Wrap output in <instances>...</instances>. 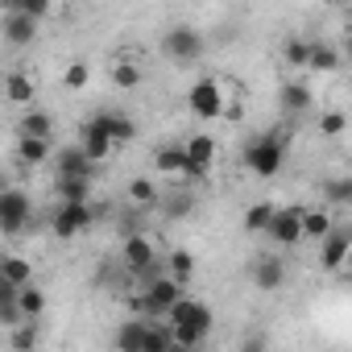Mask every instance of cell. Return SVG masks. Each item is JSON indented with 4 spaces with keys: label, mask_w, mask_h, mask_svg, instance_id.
<instances>
[{
    "label": "cell",
    "mask_w": 352,
    "mask_h": 352,
    "mask_svg": "<svg viewBox=\"0 0 352 352\" xmlns=\"http://www.w3.org/2000/svg\"><path fill=\"white\" fill-rule=\"evenodd\" d=\"M183 149V162H187V174L191 179H208V170H212V162H216V141L208 137V133H195V137H187V145H179Z\"/></svg>",
    "instance_id": "obj_9"
},
{
    "label": "cell",
    "mask_w": 352,
    "mask_h": 352,
    "mask_svg": "<svg viewBox=\"0 0 352 352\" xmlns=\"http://www.w3.org/2000/svg\"><path fill=\"white\" fill-rule=\"evenodd\" d=\"M282 54H286V67H307V54H311V42H307V38H286V46H282Z\"/></svg>",
    "instance_id": "obj_32"
},
{
    "label": "cell",
    "mask_w": 352,
    "mask_h": 352,
    "mask_svg": "<svg viewBox=\"0 0 352 352\" xmlns=\"http://www.w3.org/2000/svg\"><path fill=\"white\" fill-rule=\"evenodd\" d=\"M91 124L112 141V149H116V145H129V141L137 137V124H133V116H124V112H96Z\"/></svg>",
    "instance_id": "obj_12"
},
{
    "label": "cell",
    "mask_w": 352,
    "mask_h": 352,
    "mask_svg": "<svg viewBox=\"0 0 352 352\" xmlns=\"http://www.w3.org/2000/svg\"><path fill=\"white\" fill-rule=\"evenodd\" d=\"M42 311H46V290H42V286H34V282H30V286H21V290H17V315H21V323H25V319L34 323Z\"/></svg>",
    "instance_id": "obj_19"
},
{
    "label": "cell",
    "mask_w": 352,
    "mask_h": 352,
    "mask_svg": "<svg viewBox=\"0 0 352 352\" xmlns=\"http://www.w3.org/2000/svg\"><path fill=\"white\" fill-rule=\"evenodd\" d=\"M344 204H352V179H327L323 183V208L331 212V208H344Z\"/></svg>",
    "instance_id": "obj_27"
},
{
    "label": "cell",
    "mask_w": 352,
    "mask_h": 352,
    "mask_svg": "<svg viewBox=\"0 0 352 352\" xmlns=\"http://www.w3.org/2000/svg\"><path fill=\"white\" fill-rule=\"evenodd\" d=\"M183 294H187V290H183L179 282L162 274V278H153V282H149V286L141 290V298H133V302H137V307H141V311H145L149 319H162V315H166V311H170L174 302H179Z\"/></svg>",
    "instance_id": "obj_4"
},
{
    "label": "cell",
    "mask_w": 352,
    "mask_h": 352,
    "mask_svg": "<svg viewBox=\"0 0 352 352\" xmlns=\"http://www.w3.org/2000/svg\"><path fill=\"white\" fill-rule=\"evenodd\" d=\"M0 278L13 282V286L21 290V286L34 282V265H30L25 257H17V253H5V257H0Z\"/></svg>",
    "instance_id": "obj_20"
},
{
    "label": "cell",
    "mask_w": 352,
    "mask_h": 352,
    "mask_svg": "<svg viewBox=\"0 0 352 352\" xmlns=\"http://www.w3.org/2000/svg\"><path fill=\"white\" fill-rule=\"evenodd\" d=\"M34 96H38V87H34V79L30 75H21V71H13L9 79H5V100H13V104H34Z\"/></svg>",
    "instance_id": "obj_23"
},
{
    "label": "cell",
    "mask_w": 352,
    "mask_h": 352,
    "mask_svg": "<svg viewBox=\"0 0 352 352\" xmlns=\"http://www.w3.org/2000/svg\"><path fill=\"white\" fill-rule=\"evenodd\" d=\"M50 228H54L58 241H71V236L87 232V228H91V204H58Z\"/></svg>",
    "instance_id": "obj_8"
},
{
    "label": "cell",
    "mask_w": 352,
    "mask_h": 352,
    "mask_svg": "<svg viewBox=\"0 0 352 352\" xmlns=\"http://www.w3.org/2000/svg\"><path fill=\"white\" fill-rule=\"evenodd\" d=\"M141 336H145V319H129L116 331V352H141Z\"/></svg>",
    "instance_id": "obj_28"
},
{
    "label": "cell",
    "mask_w": 352,
    "mask_h": 352,
    "mask_svg": "<svg viewBox=\"0 0 352 352\" xmlns=\"http://www.w3.org/2000/svg\"><path fill=\"white\" fill-rule=\"evenodd\" d=\"M174 340H170V327L162 319H145V336H141V352H170Z\"/></svg>",
    "instance_id": "obj_22"
},
{
    "label": "cell",
    "mask_w": 352,
    "mask_h": 352,
    "mask_svg": "<svg viewBox=\"0 0 352 352\" xmlns=\"http://www.w3.org/2000/svg\"><path fill=\"white\" fill-rule=\"evenodd\" d=\"M87 79H91V67H87V63H71V67H67V75H63V83H67L71 91L87 87Z\"/></svg>",
    "instance_id": "obj_35"
},
{
    "label": "cell",
    "mask_w": 352,
    "mask_h": 352,
    "mask_svg": "<svg viewBox=\"0 0 352 352\" xmlns=\"http://www.w3.org/2000/svg\"><path fill=\"white\" fill-rule=\"evenodd\" d=\"M265 236H270L274 245H286V249H290V245H298V241H302V224H298V212H294V208H274Z\"/></svg>",
    "instance_id": "obj_11"
},
{
    "label": "cell",
    "mask_w": 352,
    "mask_h": 352,
    "mask_svg": "<svg viewBox=\"0 0 352 352\" xmlns=\"http://www.w3.org/2000/svg\"><path fill=\"white\" fill-rule=\"evenodd\" d=\"M311 100H315V96H311L307 83H282V104H286L290 112H307Z\"/></svg>",
    "instance_id": "obj_30"
},
{
    "label": "cell",
    "mask_w": 352,
    "mask_h": 352,
    "mask_svg": "<svg viewBox=\"0 0 352 352\" xmlns=\"http://www.w3.org/2000/svg\"><path fill=\"white\" fill-rule=\"evenodd\" d=\"M187 108H191L199 120H216V116L224 112V83H220V79H199V83H191Z\"/></svg>",
    "instance_id": "obj_6"
},
{
    "label": "cell",
    "mask_w": 352,
    "mask_h": 352,
    "mask_svg": "<svg viewBox=\"0 0 352 352\" xmlns=\"http://www.w3.org/2000/svg\"><path fill=\"white\" fill-rule=\"evenodd\" d=\"M298 224H302V241L311 236V241H323L331 228H336V220H331V212L319 204V208H311V212H298Z\"/></svg>",
    "instance_id": "obj_17"
},
{
    "label": "cell",
    "mask_w": 352,
    "mask_h": 352,
    "mask_svg": "<svg viewBox=\"0 0 352 352\" xmlns=\"http://www.w3.org/2000/svg\"><path fill=\"white\" fill-rule=\"evenodd\" d=\"M245 166L257 174V179H274V174L286 166V141H282L278 133H261V137H253L249 149H245Z\"/></svg>",
    "instance_id": "obj_2"
},
{
    "label": "cell",
    "mask_w": 352,
    "mask_h": 352,
    "mask_svg": "<svg viewBox=\"0 0 352 352\" xmlns=\"http://www.w3.org/2000/svg\"><path fill=\"white\" fill-rule=\"evenodd\" d=\"M348 253H352V232L336 224V228H331V232L319 241V265H323L327 274H336V270H344Z\"/></svg>",
    "instance_id": "obj_10"
},
{
    "label": "cell",
    "mask_w": 352,
    "mask_h": 352,
    "mask_svg": "<svg viewBox=\"0 0 352 352\" xmlns=\"http://www.w3.org/2000/svg\"><path fill=\"white\" fill-rule=\"evenodd\" d=\"M38 38V21H30V17H21V13H9V21H5V42L9 46H30Z\"/></svg>",
    "instance_id": "obj_21"
},
{
    "label": "cell",
    "mask_w": 352,
    "mask_h": 352,
    "mask_svg": "<svg viewBox=\"0 0 352 352\" xmlns=\"http://www.w3.org/2000/svg\"><path fill=\"white\" fill-rule=\"evenodd\" d=\"M191 274H195V257L187 253V249H174L170 257H166V278H174V282H191Z\"/></svg>",
    "instance_id": "obj_25"
},
{
    "label": "cell",
    "mask_w": 352,
    "mask_h": 352,
    "mask_svg": "<svg viewBox=\"0 0 352 352\" xmlns=\"http://www.w3.org/2000/svg\"><path fill=\"white\" fill-rule=\"evenodd\" d=\"M307 71H319V75H331V71H340V50H336L331 42H311Z\"/></svg>",
    "instance_id": "obj_18"
},
{
    "label": "cell",
    "mask_w": 352,
    "mask_h": 352,
    "mask_svg": "<svg viewBox=\"0 0 352 352\" xmlns=\"http://www.w3.org/2000/svg\"><path fill=\"white\" fill-rule=\"evenodd\" d=\"M9 344H13V352H34L38 348V323H17L13 327V336H9Z\"/></svg>",
    "instance_id": "obj_31"
},
{
    "label": "cell",
    "mask_w": 352,
    "mask_h": 352,
    "mask_svg": "<svg viewBox=\"0 0 352 352\" xmlns=\"http://www.w3.org/2000/svg\"><path fill=\"white\" fill-rule=\"evenodd\" d=\"M170 352H199V348H170Z\"/></svg>",
    "instance_id": "obj_39"
},
{
    "label": "cell",
    "mask_w": 352,
    "mask_h": 352,
    "mask_svg": "<svg viewBox=\"0 0 352 352\" xmlns=\"http://www.w3.org/2000/svg\"><path fill=\"white\" fill-rule=\"evenodd\" d=\"M153 166H157V174H170V179H179V174H187V162H183V149H179V145H166V149H157V153H153Z\"/></svg>",
    "instance_id": "obj_24"
},
{
    "label": "cell",
    "mask_w": 352,
    "mask_h": 352,
    "mask_svg": "<svg viewBox=\"0 0 352 352\" xmlns=\"http://www.w3.org/2000/svg\"><path fill=\"white\" fill-rule=\"evenodd\" d=\"M17 137H30V141H50V137H54V116H50V112L30 108V112L17 120Z\"/></svg>",
    "instance_id": "obj_14"
},
{
    "label": "cell",
    "mask_w": 352,
    "mask_h": 352,
    "mask_svg": "<svg viewBox=\"0 0 352 352\" xmlns=\"http://www.w3.org/2000/svg\"><path fill=\"white\" fill-rule=\"evenodd\" d=\"M25 224H30V195L17 187H5L0 191V232L17 236Z\"/></svg>",
    "instance_id": "obj_7"
},
{
    "label": "cell",
    "mask_w": 352,
    "mask_h": 352,
    "mask_svg": "<svg viewBox=\"0 0 352 352\" xmlns=\"http://www.w3.org/2000/svg\"><path fill=\"white\" fill-rule=\"evenodd\" d=\"M270 216H274V208H270V204H257V208L245 212V228H249V232H265V228H270Z\"/></svg>",
    "instance_id": "obj_34"
},
{
    "label": "cell",
    "mask_w": 352,
    "mask_h": 352,
    "mask_svg": "<svg viewBox=\"0 0 352 352\" xmlns=\"http://www.w3.org/2000/svg\"><path fill=\"white\" fill-rule=\"evenodd\" d=\"M162 50L174 58V63H195L204 54V34L195 25H174L162 34Z\"/></svg>",
    "instance_id": "obj_5"
},
{
    "label": "cell",
    "mask_w": 352,
    "mask_h": 352,
    "mask_svg": "<svg viewBox=\"0 0 352 352\" xmlns=\"http://www.w3.org/2000/svg\"><path fill=\"white\" fill-rule=\"evenodd\" d=\"M120 265H124L129 274H137V278H141V286H149L153 278H162L157 249H153V241H149V236H141V232H133V236L124 241V249H120Z\"/></svg>",
    "instance_id": "obj_3"
},
{
    "label": "cell",
    "mask_w": 352,
    "mask_h": 352,
    "mask_svg": "<svg viewBox=\"0 0 352 352\" xmlns=\"http://www.w3.org/2000/svg\"><path fill=\"white\" fill-rule=\"evenodd\" d=\"M83 137H79V149H83V157L96 166V162H108V153H112V141L91 124V120H83V129H79Z\"/></svg>",
    "instance_id": "obj_15"
},
{
    "label": "cell",
    "mask_w": 352,
    "mask_h": 352,
    "mask_svg": "<svg viewBox=\"0 0 352 352\" xmlns=\"http://www.w3.org/2000/svg\"><path fill=\"white\" fill-rule=\"evenodd\" d=\"M54 174L58 179H91V162L83 157L79 145H67L54 153Z\"/></svg>",
    "instance_id": "obj_13"
},
{
    "label": "cell",
    "mask_w": 352,
    "mask_h": 352,
    "mask_svg": "<svg viewBox=\"0 0 352 352\" xmlns=\"http://www.w3.org/2000/svg\"><path fill=\"white\" fill-rule=\"evenodd\" d=\"M17 157H21V166H42V162H50V141L17 137Z\"/></svg>",
    "instance_id": "obj_26"
},
{
    "label": "cell",
    "mask_w": 352,
    "mask_h": 352,
    "mask_svg": "<svg viewBox=\"0 0 352 352\" xmlns=\"http://www.w3.org/2000/svg\"><path fill=\"white\" fill-rule=\"evenodd\" d=\"M344 129H348V116H344V112H323V116H319V133H323V137H340Z\"/></svg>",
    "instance_id": "obj_36"
},
{
    "label": "cell",
    "mask_w": 352,
    "mask_h": 352,
    "mask_svg": "<svg viewBox=\"0 0 352 352\" xmlns=\"http://www.w3.org/2000/svg\"><path fill=\"white\" fill-rule=\"evenodd\" d=\"M162 323L170 327L174 348H199V344L208 340V331H212V311H208L199 298L183 294L179 302H174V307L162 315Z\"/></svg>",
    "instance_id": "obj_1"
},
{
    "label": "cell",
    "mask_w": 352,
    "mask_h": 352,
    "mask_svg": "<svg viewBox=\"0 0 352 352\" xmlns=\"http://www.w3.org/2000/svg\"><path fill=\"white\" fill-rule=\"evenodd\" d=\"M112 83H116L120 91H129V87L141 83V71H137L133 63H116V67H112Z\"/></svg>",
    "instance_id": "obj_33"
},
{
    "label": "cell",
    "mask_w": 352,
    "mask_h": 352,
    "mask_svg": "<svg viewBox=\"0 0 352 352\" xmlns=\"http://www.w3.org/2000/svg\"><path fill=\"white\" fill-rule=\"evenodd\" d=\"M241 352H265V336H261V331H253V336H245V344H241Z\"/></svg>",
    "instance_id": "obj_38"
},
{
    "label": "cell",
    "mask_w": 352,
    "mask_h": 352,
    "mask_svg": "<svg viewBox=\"0 0 352 352\" xmlns=\"http://www.w3.org/2000/svg\"><path fill=\"white\" fill-rule=\"evenodd\" d=\"M129 199H137V204H157V191H153V183L149 179H133V187H129Z\"/></svg>",
    "instance_id": "obj_37"
},
{
    "label": "cell",
    "mask_w": 352,
    "mask_h": 352,
    "mask_svg": "<svg viewBox=\"0 0 352 352\" xmlns=\"http://www.w3.org/2000/svg\"><path fill=\"white\" fill-rule=\"evenodd\" d=\"M253 286H257V290H282V286H286V261L261 257V261L253 265Z\"/></svg>",
    "instance_id": "obj_16"
},
{
    "label": "cell",
    "mask_w": 352,
    "mask_h": 352,
    "mask_svg": "<svg viewBox=\"0 0 352 352\" xmlns=\"http://www.w3.org/2000/svg\"><path fill=\"white\" fill-rule=\"evenodd\" d=\"M58 199L63 204H87L91 199V179H58Z\"/></svg>",
    "instance_id": "obj_29"
}]
</instances>
